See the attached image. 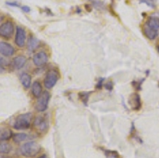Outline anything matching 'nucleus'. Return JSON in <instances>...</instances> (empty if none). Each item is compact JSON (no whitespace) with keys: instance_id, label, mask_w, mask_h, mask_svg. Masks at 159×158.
I'll return each mask as SVG.
<instances>
[{"instance_id":"1","label":"nucleus","mask_w":159,"mask_h":158,"mask_svg":"<svg viewBox=\"0 0 159 158\" xmlns=\"http://www.w3.org/2000/svg\"><path fill=\"white\" fill-rule=\"evenodd\" d=\"M41 151V146L35 142H28L20 148V153L25 157H34Z\"/></svg>"},{"instance_id":"2","label":"nucleus","mask_w":159,"mask_h":158,"mask_svg":"<svg viewBox=\"0 0 159 158\" xmlns=\"http://www.w3.org/2000/svg\"><path fill=\"white\" fill-rule=\"evenodd\" d=\"M33 115L31 113H25L18 115L14 123V128L16 129H26L30 128Z\"/></svg>"},{"instance_id":"3","label":"nucleus","mask_w":159,"mask_h":158,"mask_svg":"<svg viewBox=\"0 0 159 158\" xmlns=\"http://www.w3.org/2000/svg\"><path fill=\"white\" fill-rule=\"evenodd\" d=\"M58 79H59V75H58L57 71L51 69V70L48 71V72L46 73L45 79H44V85L48 89H51L55 86Z\"/></svg>"},{"instance_id":"4","label":"nucleus","mask_w":159,"mask_h":158,"mask_svg":"<svg viewBox=\"0 0 159 158\" xmlns=\"http://www.w3.org/2000/svg\"><path fill=\"white\" fill-rule=\"evenodd\" d=\"M49 99H50V94L48 92H45L42 94V95L38 98V101L36 102V108L37 111L43 112L46 111L49 105Z\"/></svg>"},{"instance_id":"5","label":"nucleus","mask_w":159,"mask_h":158,"mask_svg":"<svg viewBox=\"0 0 159 158\" xmlns=\"http://www.w3.org/2000/svg\"><path fill=\"white\" fill-rule=\"evenodd\" d=\"M14 30H15V26L13 22L7 21L0 25V37L7 39L11 38L14 34Z\"/></svg>"},{"instance_id":"6","label":"nucleus","mask_w":159,"mask_h":158,"mask_svg":"<svg viewBox=\"0 0 159 158\" xmlns=\"http://www.w3.org/2000/svg\"><path fill=\"white\" fill-rule=\"evenodd\" d=\"M25 39H26V34L23 28L18 26L16 28V34H15V44L17 46L22 48L25 45Z\"/></svg>"},{"instance_id":"7","label":"nucleus","mask_w":159,"mask_h":158,"mask_svg":"<svg viewBox=\"0 0 159 158\" xmlns=\"http://www.w3.org/2000/svg\"><path fill=\"white\" fill-rule=\"evenodd\" d=\"M48 60H49V57H48L47 53L42 51V52L36 53L34 56L33 62L36 66H42V65H44L45 64L47 63Z\"/></svg>"},{"instance_id":"8","label":"nucleus","mask_w":159,"mask_h":158,"mask_svg":"<svg viewBox=\"0 0 159 158\" xmlns=\"http://www.w3.org/2000/svg\"><path fill=\"white\" fill-rule=\"evenodd\" d=\"M15 53L14 47L9 43L1 42H0V54L4 56H11Z\"/></svg>"},{"instance_id":"9","label":"nucleus","mask_w":159,"mask_h":158,"mask_svg":"<svg viewBox=\"0 0 159 158\" xmlns=\"http://www.w3.org/2000/svg\"><path fill=\"white\" fill-rule=\"evenodd\" d=\"M143 34L150 40H154L158 35V32L150 26H149L147 23L145 24V25L143 26Z\"/></svg>"},{"instance_id":"10","label":"nucleus","mask_w":159,"mask_h":158,"mask_svg":"<svg viewBox=\"0 0 159 158\" xmlns=\"http://www.w3.org/2000/svg\"><path fill=\"white\" fill-rule=\"evenodd\" d=\"M130 106L133 108V110H134V111H139L142 106V102L141 99H140V96L138 94L132 95L131 97H130Z\"/></svg>"},{"instance_id":"11","label":"nucleus","mask_w":159,"mask_h":158,"mask_svg":"<svg viewBox=\"0 0 159 158\" xmlns=\"http://www.w3.org/2000/svg\"><path fill=\"white\" fill-rule=\"evenodd\" d=\"M34 124L35 127L38 128L39 130L44 131L47 126V122H46V119H44V117H37L34 119Z\"/></svg>"},{"instance_id":"12","label":"nucleus","mask_w":159,"mask_h":158,"mask_svg":"<svg viewBox=\"0 0 159 158\" xmlns=\"http://www.w3.org/2000/svg\"><path fill=\"white\" fill-rule=\"evenodd\" d=\"M12 137L13 133L11 129L6 127L0 128V142L9 140Z\"/></svg>"},{"instance_id":"13","label":"nucleus","mask_w":159,"mask_h":158,"mask_svg":"<svg viewBox=\"0 0 159 158\" xmlns=\"http://www.w3.org/2000/svg\"><path fill=\"white\" fill-rule=\"evenodd\" d=\"M26 63V58L24 56H18L13 60V66L16 69H21Z\"/></svg>"},{"instance_id":"14","label":"nucleus","mask_w":159,"mask_h":158,"mask_svg":"<svg viewBox=\"0 0 159 158\" xmlns=\"http://www.w3.org/2000/svg\"><path fill=\"white\" fill-rule=\"evenodd\" d=\"M32 94L35 98H39L42 94V87L39 81H34L32 85Z\"/></svg>"},{"instance_id":"15","label":"nucleus","mask_w":159,"mask_h":158,"mask_svg":"<svg viewBox=\"0 0 159 158\" xmlns=\"http://www.w3.org/2000/svg\"><path fill=\"white\" fill-rule=\"evenodd\" d=\"M39 40L37 39L36 38H34V37H30L27 42L28 49L31 51V52H33V51H34L35 49H38V47L39 46Z\"/></svg>"},{"instance_id":"16","label":"nucleus","mask_w":159,"mask_h":158,"mask_svg":"<svg viewBox=\"0 0 159 158\" xmlns=\"http://www.w3.org/2000/svg\"><path fill=\"white\" fill-rule=\"evenodd\" d=\"M20 81L25 89H28L31 86V76L29 74L22 73L20 76Z\"/></svg>"},{"instance_id":"17","label":"nucleus","mask_w":159,"mask_h":158,"mask_svg":"<svg viewBox=\"0 0 159 158\" xmlns=\"http://www.w3.org/2000/svg\"><path fill=\"white\" fill-rule=\"evenodd\" d=\"M147 24L155 30H159V18L156 17H150L147 22Z\"/></svg>"},{"instance_id":"18","label":"nucleus","mask_w":159,"mask_h":158,"mask_svg":"<svg viewBox=\"0 0 159 158\" xmlns=\"http://www.w3.org/2000/svg\"><path fill=\"white\" fill-rule=\"evenodd\" d=\"M13 141L15 143H21L28 138V135L25 133H18L13 134Z\"/></svg>"},{"instance_id":"19","label":"nucleus","mask_w":159,"mask_h":158,"mask_svg":"<svg viewBox=\"0 0 159 158\" xmlns=\"http://www.w3.org/2000/svg\"><path fill=\"white\" fill-rule=\"evenodd\" d=\"M12 149V146L7 142H0V153L2 154H8Z\"/></svg>"},{"instance_id":"20","label":"nucleus","mask_w":159,"mask_h":158,"mask_svg":"<svg viewBox=\"0 0 159 158\" xmlns=\"http://www.w3.org/2000/svg\"><path fill=\"white\" fill-rule=\"evenodd\" d=\"M105 154L107 157H112V158H120V155L116 152V151H110L106 150L105 151Z\"/></svg>"},{"instance_id":"21","label":"nucleus","mask_w":159,"mask_h":158,"mask_svg":"<svg viewBox=\"0 0 159 158\" xmlns=\"http://www.w3.org/2000/svg\"><path fill=\"white\" fill-rule=\"evenodd\" d=\"M89 95H90V93H87V92H81L80 94V97L83 100L84 103H85V104H87V101L89 99Z\"/></svg>"},{"instance_id":"22","label":"nucleus","mask_w":159,"mask_h":158,"mask_svg":"<svg viewBox=\"0 0 159 158\" xmlns=\"http://www.w3.org/2000/svg\"><path fill=\"white\" fill-rule=\"evenodd\" d=\"M140 2L146 3L151 8H155V2L154 0H140Z\"/></svg>"},{"instance_id":"23","label":"nucleus","mask_w":159,"mask_h":158,"mask_svg":"<svg viewBox=\"0 0 159 158\" xmlns=\"http://www.w3.org/2000/svg\"><path fill=\"white\" fill-rule=\"evenodd\" d=\"M7 64V62L6 61V60L4 59L3 57H2V56H0V66L3 67L4 65H6Z\"/></svg>"},{"instance_id":"24","label":"nucleus","mask_w":159,"mask_h":158,"mask_svg":"<svg viewBox=\"0 0 159 158\" xmlns=\"http://www.w3.org/2000/svg\"><path fill=\"white\" fill-rule=\"evenodd\" d=\"M22 10L24 12H30V8L29 7H27V6H23V7H22Z\"/></svg>"},{"instance_id":"25","label":"nucleus","mask_w":159,"mask_h":158,"mask_svg":"<svg viewBox=\"0 0 159 158\" xmlns=\"http://www.w3.org/2000/svg\"><path fill=\"white\" fill-rule=\"evenodd\" d=\"M7 4L9 6H11V7H18V4L17 2H7Z\"/></svg>"},{"instance_id":"26","label":"nucleus","mask_w":159,"mask_h":158,"mask_svg":"<svg viewBox=\"0 0 159 158\" xmlns=\"http://www.w3.org/2000/svg\"><path fill=\"white\" fill-rule=\"evenodd\" d=\"M38 158H49V156H48L46 154H43V155H42V156H38Z\"/></svg>"},{"instance_id":"27","label":"nucleus","mask_w":159,"mask_h":158,"mask_svg":"<svg viewBox=\"0 0 159 158\" xmlns=\"http://www.w3.org/2000/svg\"><path fill=\"white\" fill-rule=\"evenodd\" d=\"M4 71H5V69H4L3 67L0 66V73H2V72H3Z\"/></svg>"},{"instance_id":"28","label":"nucleus","mask_w":159,"mask_h":158,"mask_svg":"<svg viewBox=\"0 0 159 158\" xmlns=\"http://www.w3.org/2000/svg\"><path fill=\"white\" fill-rule=\"evenodd\" d=\"M0 158H9V157H7V156H0Z\"/></svg>"},{"instance_id":"29","label":"nucleus","mask_w":159,"mask_h":158,"mask_svg":"<svg viewBox=\"0 0 159 158\" xmlns=\"http://www.w3.org/2000/svg\"><path fill=\"white\" fill-rule=\"evenodd\" d=\"M157 52H158V53H159V46H157Z\"/></svg>"},{"instance_id":"30","label":"nucleus","mask_w":159,"mask_h":158,"mask_svg":"<svg viewBox=\"0 0 159 158\" xmlns=\"http://www.w3.org/2000/svg\"><path fill=\"white\" fill-rule=\"evenodd\" d=\"M0 21H1V18H0Z\"/></svg>"}]
</instances>
